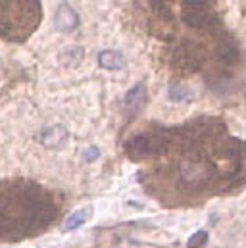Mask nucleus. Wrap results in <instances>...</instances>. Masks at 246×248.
Returning a JSON list of instances; mask_svg holds the SVG:
<instances>
[{
  "label": "nucleus",
  "instance_id": "f257e3e1",
  "mask_svg": "<svg viewBox=\"0 0 246 248\" xmlns=\"http://www.w3.org/2000/svg\"><path fill=\"white\" fill-rule=\"evenodd\" d=\"M123 150L131 160H160L142 181L169 206L229 192L246 181V142L217 118L154 125L127 139Z\"/></svg>",
  "mask_w": 246,
  "mask_h": 248
},
{
  "label": "nucleus",
  "instance_id": "f03ea898",
  "mask_svg": "<svg viewBox=\"0 0 246 248\" xmlns=\"http://www.w3.org/2000/svg\"><path fill=\"white\" fill-rule=\"evenodd\" d=\"M60 214L54 196L27 179L0 183V241H15L45 231Z\"/></svg>",
  "mask_w": 246,
  "mask_h": 248
},
{
  "label": "nucleus",
  "instance_id": "7ed1b4c3",
  "mask_svg": "<svg viewBox=\"0 0 246 248\" xmlns=\"http://www.w3.org/2000/svg\"><path fill=\"white\" fill-rule=\"evenodd\" d=\"M41 21V2H0V37L25 41Z\"/></svg>",
  "mask_w": 246,
  "mask_h": 248
},
{
  "label": "nucleus",
  "instance_id": "20e7f679",
  "mask_svg": "<svg viewBox=\"0 0 246 248\" xmlns=\"http://www.w3.org/2000/svg\"><path fill=\"white\" fill-rule=\"evenodd\" d=\"M77 25H79V16L75 14V10L69 4H60L54 14V27L60 33H71L77 29Z\"/></svg>",
  "mask_w": 246,
  "mask_h": 248
},
{
  "label": "nucleus",
  "instance_id": "39448f33",
  "mask_svg": "<svg viewBox=\"0 0 246 248\" xmlns=\"http://www.w3.org/2000/svg\"><path fill=\"white\" fill-rule=\"evenodd\" d=\"M144 100H146V87L142 83L135 85L127 94H125V108L131 112V114H137L142 106H144Z\"/></svg>",
  "mask_w": 246,
  "mask_h": 248
},
{
  "label": "nucleus",
  "instance_id": "423d86ee",
  "mask_svg": "<svg viewBox=\"0 0 246 248\" xmlns=\"http://www.w3.org/2000/svg\"><path fill=\"white\" fill-rule=\"evenodd\" d=\"M41 140H43V144H46L50 148H58L67 140V131L62 125H52L41 133Z\"/></svg>",
  "mask_w": 246,
  "mask_h": 248
},
{
  "label": "nucleus",
  "instance_id": "0eeeda50",
  "mask_svg": "<svg viewBox=\"0 0 246 248\" xmlns=\"http://www.w3.org/2000/svg\"><path fill=\"white\" fill-rule=\"evenodd\" d=\"M98 63L106 69H122L125 65V58L118 50H102L98 54Z\"/></svg>",
  "mask_w": 246,
  "mask_h": 248
},
{
  "label": "nucleus",
  "instance_id": "6e6552de",
  "mask_svg": "<svg viewBox=\"0 0 246 248\" xmlns=\"http://www.w3.org/2000/svg\"><path fill=\"white\" fill-rule=\"evenodd\" d=\"M91 214H92V208H83V210H79V212L71 214V216L63 221L62 229H63V231H73V229L81 227V225L91 217Z\"/></svg>",
  "mask_w": 246,
  "mask_h": 248
},
{
  "label": "nucleus",
  "instance_id": "1a4fd4ad",
  "mask_svg": "<svg viewBox=\"0 0 246 248\" xmlns=\"http://www.w3.org/2000/svg\"><path fill=\"white\" fill-rule=\"evenodd\" d=\"M168 94H169V100H173V102H184V100H188L190 98V94H192V91L183 85V83H169V87H168Z\"/></svg>",
  "mask_w": 246,
  "mask_h": 248
},
{
  "label": "nucleus",
  "instance_id": "9d476101",
  "mask_svg": "<svg viewBox=\"0 0 246 248\" xmlns=\"http://www.w3.org/2000/svg\"><path fill=\"white\" fill-rule=\"evenodd\" d=\"M83 58V50L81 48H67L65 56H63V62L67 65H77Z\"/></svg>",
  "mask_w": 246,
  "mask_h": 248
},
{
  "label": "nucleus",
  "instance_id": "9b49d317",
  "mask_svg": "<svg viewBox=\"0 0 246 248\" xmlns=\"http://www.w3.org/2000/svg\"><path fill=\"white\" fill-rule=\"evenodd\" d=\"M206 241H208V233L206 231H196L190 239H188V248H200L202 245H206Z\"/></svg>",
  "mask_w": 246,
  "mask_h": 248
},
{
  "label": "nucleus",
  "instance_id": "f8f14e48",
  "mask_svg": "<svg viewBox=\"0 0 246 248\" xmlns=\"http://www.w3.org/2000/svg\"><path fill=\"white\" fill-rule=\"evenodd\" d=\"M98 156H100V150H98V148H94V146H91V148H87V150H85V158H87L89 162L96 160Z\"/></svg>",
  "mask_w": 246,
  "mask_h": 248
}]
</instances>
